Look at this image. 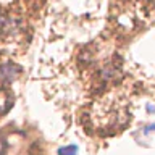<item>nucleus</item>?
<instances>
[{
    "label": "nucleus",
    "instance_id": "3",
    "mask_svg": "<svg viewBox=\"0 0 155 155\" xmlns=\"http://www.w3.org/2000/svg\"><path fill=\"white\" fill-rule=\"evenodd\" d=\"M78 153V147L76 145H66L58 150V155H76Z\"/></svg>",
    "mask_w": 155,
    "mask_h": 155
},
{
    "label": "nucleus",
    "instance_id": "1",
    "mask_svg": "<svg viewBox=\"0 0 155 155\" xmlns=\"http://www.w3.org/2000/svg\"><path fill=\"white\" fill-rule=\"evenodd\" d=\"M21 68L13 65V63H7V65H0V79L3 82H12L19 76Z\"/></svg>",
    "mask_w": 155,
    "mask_h": 155
},
{
    "label": "nucleus",
    "instance_id": "5",
    "mask_svg": "<svg viewBox=\"0 0 155 155\" xmlns=\"http://www.w3.org/2000/svg\"><path fill=\"white\" fill-rule=\"evenodd\" d=\"M3 26H5V18L2 16V15H0V29H2Z\"/></svg>",
    "mask_w": 155,
    "mask_h": 155
},
{
    "label": "nucleus",
    "instance_id": "4",
    "mask_svg": "<svg viewBox=\"0 0 155 155\" xmlns=\"http://www.w3.org/2000/svg\"><path fill=\"white\" fill-rule=\"evenodd\" d=\"M147 111H149V113H153V111H155V107H153V105H147Z\"/></svg>",
    "mask_w": 155,
    "mask_h": 155
},
{
    "label": "nucleus",
    "instance_id": "2",
    "mask_svg": "<svg viewBox=\"0 0 155 155\" xmlns=\"http://www.w3.org/2000/svg\"><path fill=\"white\" fill-rule=\"evenodd\" d=\"M12 104V95L5 91H0V111H5Z\"/></svg>",
    "mask_w": 155,
    "mask_h": 155
}]
</instances>
